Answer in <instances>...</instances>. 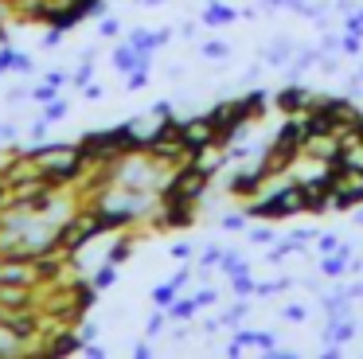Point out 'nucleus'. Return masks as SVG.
Listing matches in <instances>:
<instances>
[{
  "label": "nucleus",
  "instance_id": "nucleus-1",
  "mask_svg": "<svg viewBox=\"0 0 363 359\" xmlns=\"http://www.w3.org/2000/svg\"><path fill=\"white\" fill-rule=\"evenodd\" d=\"M305 211V195H301V180L293 184H277L269 195L262 199H250L246 203V215L250 219H262V223H277V219H293Z\"/></svg>",
  "mask_w": 363,
  "mask_h": 359
},
{
  "label": "nucleus",
  "instance_id": "nucleus-2",
  "mask_svg": "<svg viewBox=\"0 0 363 359\" xmlns=\"http://www.w3.org/2000/svg\"><path fill=\"white\" fill-rule=\"evenodd\" d=\"M266 184H269V168L262 160L258 164H242V168H230V176H227V192L230 195H242V199L258 195Z\"/></svg>",
  "mask_w": 363,
  "mask_h": 359
},
{
  "label": "nucleus",
  "instance_id": "nucleus-3",
  "mask_svg": "<svg viewBox=\"0 0 363 359\" xmlns=\"http://www.w3.org/2000/svg\"><path fill=\"white\" fill-rule=\"evenodd\" d=\"M359 203H363V172H336L332 211H355Z\"/></svg>",
  "mask_w": 363,
  "mask_h": 359
},
{
  "label": "nucleus",
  "instance_id": "nucleus-4",
  "mask_svg": "<svg viewBox=\"0 0 363 359\" xmlns=\"http://www.w3.org/2000/svg\"><path fill=\"white\" fill-rule=\"evenodd\" d=\"M180 140H184V148L196 156V153H203L207 145H215V140H219V129H215V121L207 114L203 117H188V121H184V129H180Z\"/></svg>",
  "mask_w": 363,
  "mask_h": 359
},
{
  "label": "nucleus",
  "instance_id": "nucleus-5",
  "mask_svg": "<svg viewBox=\"0 0 363 359\" xmlns=\"http://www.w3.org/2000/svg\"><path fill=\"white\" fill-rule=\"evenodd\" d=\"M313 98L316 94L313 90H305V86H297V82H289V86H281V90L274 94V106L281 109V114H308V106H313Z\"/></svg>",
  "mask_w": 363,
  "mask_h": 359
},
{
  "label": "nucleus",
  "instance_id": "nucleus-6",
  "mask_svg": "<svg viewBox=\"0 0 363 359\" xmlns=\"http://www.w3.org/2000/svg\"><path fill=\"white\" fill-rule=\"evenodd\" d=\"M172 35L176 31L172 28H157V31H149V28H133L129 31V43L137 47V51H157V47H164V43H172Z\"/></svg>",
  "mask_w": 363,
  "mask_h": 359
},
{
  "label": "nucleus",
  "instance_id": "nucleus-7",
  "mask_svg": "<svg viewBox=\"0 0 363 359\" xmlns=\"http://www.w3.org/2000/svg\"><path fill=\"white\" fill-rule=\"evenodd\" d=\"M293 55H297V43H293V39H285V35H277L274 43L266 47V55H262V59H266L269 67H289Z\"/></svg>",
  "mask_w": 363,
  "mask_h": 359
},
{
  "label": "nucleus",
  "instance_id": "nucleus-8",
  "mask_svg": "<svg viewBox=\"0 0 363 359\" xmlns=\"http://www.w3.org/2000/svg\"><path fill=\"white\" fill-rule=\"evenodd\" d=\"M238 8H230V4H219V0H211V8L207 12H199V23H207V28H223V23H235L238 20Z\"/></svg>",
  "mask_w": 363,
  "mask_h": 359
},
{
  "label": "nucleus",
  "instance_id": "nucleus-9",
  "mask_svg": "<svg viewBox=\"0 0 363 359\" xmlns=\"http://www.w3.org/2000/svg\"><path fill=\"white\" fill-rule=\"evenodd\" d=\"M246 316H250V301H246V297H235V304H230V309L223 312V324H227L230 332H235V328L242 324Z\"/></svg>",
  "mask_w": 363,
  "mask_h": 359
},
{
  "label": "nucleus",
  "instance_id": "nucleus-10",
  "mask_svg": "<svg viewBox=\"0 0 363 359\" xmlns=\"http://www.w3.org/2000/svg\"><path fill=\"white\" fill-rule=\"evenodd\" d=\"M137 62H141V51H137L133 43H121L118 51H113V67H118V70H125V74L137 67Z\"/></svg>",
  "mask_w": 363,
  "mask_h": 359
},
{
  "label": "nucleus",
  "instance_id": "nucleus-11",
  "mask_svg": "<svg viewBox=\"0 0 363 359\" xmlns=\"http://www.w3.org/2000/svg\"><path fill=\"white\" fill-rule=\"evenodd\" d=\"M0 59L9 62V70H20V74H32V59H28V55H20V51H12L9 43H0Z\"/></svg>",
  "mask_w": 363,
  "mask_h": 359
},
{
  "label": "nucleus",
  "instance_id": "nucleus-12",
  "mask_svg": "<svg viewBox=\"0 0 363 359\" xmlns=\"http://www.w3.org/2000/svg\"><path fill=\"white\" fill-rule=\"evenodd\" d=\"M219 270L227 273V277H235V273H246L250 265H246V258L238 254V250H223V262H219Z\"/></svg>",
  "mask_w": 363,
  "mask_h": 359
},
{
  "label": "nucleus",
  "instance_id": "nucleus-13",
  "mask_svg": "<svg viewBox=\"0 0 363 359\" xmlns=\"http://www.w3.org/2000/svg\"><path fill=\"white\" fill-rule=\"evenodd\" d=\"M254 289H258V281L250 277V270H246V273H235V277H230V297H246V301H250Z\"/></svg>",
  "mask_w": 363,
  "mask_h": 359
},
{
  "label": "nucleus",
  "instance_id": "nucleus-14",
  "mask_svg": "<svg viewBox=\"0 0 363 359\" xmlns=\"http://www.w3.org/2000/svg\"><path fill=\"white\" fill-rule=\"evenodd\" d=\"M199 55L211 59V62H223V59H230V43H223V39H207V43H199Z\"/></svg>",
  "mask_w": 363,
  "mask_h": 359
},
{
  "label": "nucleus",
  "instance_id": "nucleus-15",
  "mask_svg": "<svg viewBox=\"0 0 363 359\" xmlns=\"http://www.w3.org/2000/svg\"><path fill=\"white\" fill-rule=\"evenodd\" d=\"M242 101H246V109H250L254 121H258V117H266V109H269V94L266 90H250Z\"/></svg>",
  "mask_w": 363,
  "mask_h": 359
},
{
  "label": "nucleus",
  "instance_id": "nucleus-16",
  "mask_svg": "<svg viewBox=\"0 0 363 359\" xmlns=\"http://www.w3.org/2000/svg\"><path fill=\"white\" fill-rule=\"evenodd\" d=\"M176 293H180V285H176V281H164V285L152 289V304H160V309H172V304H176Z\"/></svg>",
  "mask_w": 363,
  "mask_h": 359
},
{
  "label": "nucleus",
  "instance_id": "nucleus-17",
  "mask_svg": "<svg viewBox=\"0 0 363 359\" xmlns=\"http://www.w3.org/2000/svg\"><path fill=\"white\" fill-rule=\"evenodd\" d=\"M293 277H274V281H258V289H254V297H262V301H269V297H277L281 289H289Z\"/></svg>",
  "mask_w": 363,
  "mask_h": 359
},
{
  "label": "nucleus",
  "instance_id": "nucleus-18",
  "mask_svg": "<svg viewBox=\"0 0 363 359\" xmlns=\"http://www.w3.org/2000/svg\"><path fill=\"white\" fill-rule=\"evenodd\" d=\"M129 254H133V238H129V234H125V238H118V242H113V246H110V254H106V262L121 265V262H125Z\"/></svg>",
  "mask_w": 363,
  "mask_h": 359
},
{
  "label": "nucleus",
  "instance_id": "nucleus-19",
  "mask_svg": "<svg viewBox=\"0 0 363 359\" xmlns=\"http://www.w3.org/2000/svg\"><path fill=\"white\" fill-rule=\"evenodd\" d=\"M199 312V304H196V297H188V301H176L172 309H168V320H191Z\"/></svg>",
  "mask_w": 363,
  "mask_h": 359
},
{
  "label": "nucleus",
  "instance_id": "nucleus-20",
  "mask_svg": "<svg viewBox=\"0 0 363 359\" xmlns=\"http://www.w3.org/2000/svg\"><path fill=\"white\" fill-rule=\"evenodd\" d=\"M164 316H168V309L152 304V316H149V324H145V336H149V340H157V336L164 332Z\"/></svg>",
  "mask_w": 363,
  "mask_h": 359
},
{
  "label": "nucleus",
  "instance_id": "nucleus-21",
  "mask_svg": "<svg viewBox=\"0 0 363 359\" xmlns=\"http://www.w3.org/2000/svg\"><path fill=\"white\" fill-rule=\"evenodd\" d=\"M90 281H94V285H98V289H110V285H113V281H118V265H113V262H106V265H98V270H94V277H90Z\"/></svg>",
  "mask_w": 363,
  "mask_h": 359
},
{
  "label": "nucleus",
  "instance_id": "nucleus-22",
  "mask_svg": "<svg viewBox=\"0 0 363 359\" xmlns=\"http://www.w3.org/2000/svg\"><path fill=\"white\" fill-rule=\"evenodd\" d=\"M363 51V31H344L340 35V55H359Z\"/></svg>",
  "mask_w": 363,
  "mask_h": 359
},
{
  "label": "nucleus",
  "instance_id": "nucleus-23",
  "mask_svg": "<svg viewBox=\"0 0 363 359\" xmlns=\"http://www.w3.org/2000/svg\"><path fill=\"white\" fill-rule=\"evenodd\" d=\"M51 98H59V86L55 82H48V78H43L40 86H32V101H43V106H48Z\"/></svg>",
  "mask_w": 363,
  "mask_h": 359
},
{
  "label": "nucleus",
  "instance_id": "nucleus-24",
  "mask_svg": "<svg viewBox=\"0 0 363 359\" xmlns=\"http://www.w3.org/2000/svg\"><path fill=\"white\" fill-rule=\"evenodd\" d=\"M223 226H227V231H242L246 223H250V215H246V211H223V219H219Z\"/></svg>",
  "mask_w": 363,
  "mask_h": 359
},
{
  "label": "nucleus",
  "instance_id": "nucleus-25",
  "mask_svg": "<svg viewBox=\"0 0 363 359\" xmlns=\"http://www.w3.org/2000/svg\"><path fill=\"white\" fill-rule=\"evenodd\" d=\"M43 117H48L51 125H55V121H63V117H67V101H63V98H51L48 106H43Z\"/></svg>",
  "mask_w": 363,
  "mask_h": 359
},
{
  "label": "nucleus",
  "instance_id": "nucleus-26",
  "mask_svg": "<svg viewBox=\"0 0 363 359\" xmlns=\"http://www.w3.org/2000/svg\"><path fill=\"white\" fill-rule=\"evenodd\" d=\"M281 320H293V324H305V320H308V309H305V304H281Z\"/></svg>",
  "mask_w": 363,
  "mask_h": 359
},
{
  "label": "nucleus",
  "instance_id": "nucleus-27",
  "mask_svg": "<svg viewBox=\"0 0 363 359\" xmlns=\"http://www.w3.org/2000/svg\"><path fill=\"white\" fill-rule=\"evenodd\" d=\"M223 262V250L219 246H203V254H199V270H211V265Z\"/></svg>",
  "mask_w": 363,
  "mask_h": 359
},
{
  "label": "nucleus",
  "instance_id": "nucleus-28",
  "mask_svg": "<svg viewBox=\"0 0 363 359\" xmlns=\"http://www.w3.org/2000/svg\"><path fill=\"white\" fill-rule=\"evenodd\" d=\"M98 31H102V39H113V35H121V20H113V16H102V23H98Z\"/></svg>",
  "mask_w": 363,
  "mask_h": 359
},
{
  "label": "nucleus",
  "instance_id": "nucleus-29",
  "mask_svg": "<svg viewBox=\"0 0 363 359\" xmlns=\"http://www.w3.org/2000/svg\"><path fill=\"white\" fill-rule=\"evenodd\" d=\"M160 117H172V101H152L149 106V121H160Z\"/></svg>",
  "mask_w": 363,
  "mask_h": 359
},
{
  "label": "nucleus",
  "instance_id": "nucleus-30",
  "mask_svg": "<svg viewBox=\"0 0 363 359\" xmlns=\"http://www.w3.org/2000/svg\"><path fill=\"white\" fill-rule=\"evenodd\" d=\"M246 238H250L254 246H274V231H262V226L258 231H246Z\"/></svg>",
  "mask_w": 363,
  "mask_h": 359
},
{
  "label": "nucleus",
  "instance_id": "nucleus-31",
  "mask_svg": "<svg viewBox=\"0 0 363 359\" xmlns=\"http://www.w3.org/2000/svg\"><path fill=\"white\" fill-rule=\"evenodd\" d=\"M316 250H320V254H332V250H340V238L336 234H316Z\"/></svg>",
  "mask_w": 363,
  "mask_h": 359
},
{
  "label": "nucleus",
  "instance_id": "nucleus-32",
  "mask_svg": "<svg viewBox=\"0 0 363 359\" xmlns=\"http://www.w3.org/2000/svg\"><path fill=\"white\" fill-rule=\"evenodd\" d=\"M191 297H196V304H199V309H207V304H215V301H219V293H215V289H196Z\"/></svg>",
  "mask_w": 363,
  "mask_h": 359
},
{
  "label": "nucleus",
  "instance_id": "nucleus-33",
  "mask_svg": "<svg viewBox=\"0 0 363 359\" xmlns=\"http://www.w3.org/2000/svg\"><path fill=\"white\" fill-rule=\"evenodd\" d=\"M20 137V129L16 125H9V121H0V145H12V140Z\"/></svg>",
  "mask_w": 363,
  "mask_h": 359
},
{
  "label": "nucleus",
  "instance_id": "nucleus-34",
  "mask_svg": "<svg viewBox=\"0 0 363 359\" xmlns=\"http://www.w3.org/2000/svg\"><path fill=\"white\" fill-rule=\"evenodd\" d=\"M90 74H94V70H90V62H82V67L74 70V86H90Z\"/></svg>",
  "mask_w": 363,
  "mask_h": 359
},
{
  "label": "nucleus",
  "instance_id": "nucleus-35",
  "mask_svg": "<svg viewBox=\"0 0 363 359\" xmlns=\"http://www.w3.org/2000/svg\"><path fill=\"white\" fill-rule=\"evenodd\" d=\"M59 43H63V28H51L48 35H43V47L51 51V47H59Z\"/></svg>",
  "mask_w": 363,
  "mask_h": 359
},
{
  "label": "nucleus",
  "instance_id": "nucleus-36",
  "mask_svg": "<svg viewBox=\"0 0 363 359\" xmlns=\"http://www.w3.org/2000/svg\"><path fill=\"white\" fill-rule=\"evenodd\" d=\"M48 129H51V121H48V117L32 121V137H35V140H43V137H48Z\"/></svg>",
  "mask_w": 363,
  "mask_h": 359
},
{
  "label": "nucleus",
  "instance_id": "nucleus-37",
  "mask_svg": "<svg viewBox=\"0 0 363 359\" xmlns=\"http://www.w3.org/2000/svg\"><path fill=\"white\" fill-rule=\"evenodd\" d=\"M79 336H82V340H86V343H94V340H98V324H90V320H82Z\"/></svg>",
  "mask_w": 363,
  "mask_h": 359
},
{
  "label": "nucleus",
  "instance_id": "nucleus-38",
  "mask_svg": "<svg viewBox=\"0 0 363 359\" xmlns=\"http://www.w3.org/2000/svg\"><path fill=\"white\" fill-rule=\"evenodd\" d=\"M191 254H196L191 242H176V246H172V258H191Z\"/></svg>",
  "mask_w": 363,
  "mask_h": 359
},
{
  "label": "nucleus",
  "instance_id": "nucleus-39",
  "mask_svg": "<svg viewBox=\"0 0 363 359\" xmlns=\"http://www.w3.org/2000/svg\"><path fill=\"white\" fill-rule=\"evenodd\" d=\"M328 51H340V39L336 35H324L320 39V55H328Z\"/></svg>",
  "mask_w": 363,
  "mask_h": 359
},
{
  "label": "nucleus",
  "instance_id": "nucleus-40",
  "mask_svg": "<svg viewBox=\"0 0 363 359\" xmlns=\"http://www.w3.org/2000/svg\"><path fill=\"white\" fill-rule=\"evenodd\" d=\"M133 355H137V359H152V348H149V340H141V343H137V348H133Z\"/></svg>",
  "mask_w": 363,
  "mask_h": 359
},
{
  "label": "nucleus",
  "instance_id": "nucleus-41",
  "mask_svg": "<svg viewBox=\"0 0 363 359\" xmlns=\"http://www.w3.org/2000/svg\"><path fill=\"white\" fill-rule=\"evenodd\" d=\"M172 281H176V285H188V281H191V265H184V270H180V273H176V277H172Z\"/></svg>",
  "mask_w": 363,
  "mask_h": 359
},
{
  "label": "nucleus",
  "instance_id": "nucleus-42",
  "mask_svg": "<svg viewBox=\"0 0 363 359\" xmlns=\"http://www.w3.org/2000/svg\"><path fill=\"white\" fill-rule=\"evenodd\" d=\"M48 82L63 86V82H67V70H48Z\"/></svg>",
  "mask_w": 363,
  "mask_h": 359
},
{
  "label": "nucleus",
  "instance_id": "nucleus-43",
  "mask_svg": "<svg viewBox=\"0 0 363 359\" xmlns=\"http://www.w3.org/2000/svg\"><path fill=\"white\" fill-rule=\"evenodd\" d=\"M82 355H86V359H102V348H98V343H86V348H82Z\"/></svg>",
  "mask_w": 363,
  "mask_h": 359
},
{
  "label": "nucleus",
  "instance_id": "nucleus-44",
  "mask_svg": "<svg viewBox=\"0 0 363 359\" xmlns=\"http://www.w3.org/2000/svg\"><path fill=\"white\" fill-rule=\"evenodd\" d=\"M176 35H184V39H191V35H196V23H180V28H176Z\"/></svg>",
  "mask_w": 363,
  "mask_h": 359
},
{
  "label": "nucleus",
  "instance_id": "nucleus-45",
  "mask_svg": "<svg viewBox=\"0 0 363 359\" xmlns=\"http://www.w3.org/2000/svg\"><path fill=\"white\" fill-rule=\"evenodd\" d=\"M82 94H86V98H102V86L90 82V86H82Z\"/></svg>",
  "mask_w": 363,
  "mask_h": 359
},
{
  "label": "nucleus",
  "instance_id": "nucleus-46",
  "mask_svg": "<svg viewBox=\"0 0 363 359\" xmlns=\"http://www.w3.org/2000/svg\"><path fill=\"white\" fill-rule=\"evenodd\" d=\"M188 336H191V328H176V332H172V340H176V343H184Z\"/></svg>",
  "mask_w": 363,
  "mask_h": 359
},
{
  "label": "nucleus",
  "instance_id": "nucleus-47",
  "mask_svg": "<svg viewBox=\"0 0 363 359\" xmlns=\"http://www.w3.org/2000/svg\"><path fill=\"white\" fill-rule=\"evenodd\" d=\"M352 215H355V223H359V226H363V203H359V207H355V211H352Z\"/></svg>",
  "mask_w": 363,
  "mask_h": 359
},
{
  "label": "nucleus",
  "instance_id": "nucleus-48",
  "mask_svg": "<svg viewBox=\"0 0 363 359\" xmlns=\"http://www.w3.org/2000/svg\"><path fill=\"white\" fill-rule=\"evenodd\" d=\"M141 4H149V8H157V4H164V0H141Z\"/></svg>",
  "mask_w": 363,
  "mask_h": 359
},
{
  "label": "nucleus",
  "instance_id": "nucleus-49",
  "mask_svg": "<svg viewBox=\"0 0 363 359\" xmlns=\"http://www.w3.org/2000/svg\"><path fill=\"white\" fill-rule=\"evenodd\" d=\"M4 70H9V62H4V59H0V74H4Z\"/></svg>",
  "mask_w": 363,
  "mask_h": 359
},
{
  "label": "nucleus",
  "instance_id": "nucleus-50",
  "mask_svg": "<svg viewBox=\"0 0 363 359\" xmlns=\"http://www.w3.org/2000/svg\"><path fill=\"white\" fill-rule=\"evenodd\" d=\"M355 74H359V78H363V67H359V70H355Z\"/></svg>",
  "mask_w": 363,
  "mask_h": 359
},
{
  "label": "nucleus",
  "instance_id": "nucleus-51",
  "mask_svg": "<svg viewBox=\"0 0 363 359\" xmlns=\"http://www.w3.org/2000/svg\"><path fill=\"white\" fill-rule=\"evenodd\" d=\"M0 215H4V211H0Z\"/></svg>",
  "mask_w": 363,
  "mask_h": 359
}]
</instances>
